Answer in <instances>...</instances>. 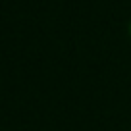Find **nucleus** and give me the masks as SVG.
<instances>
[{
  "label": "nucleus",
  "instance_id": "obj_1",
  "mask_svg": "<svg viewBox=\"0 0 131 131\" xmlns=\"http://www.w3.org/2000/svg\"><path fill=\"white\" fill-rule=\"evenodd\" d=\"M129 33H131V23H129Z\"/></svg>",
  "mask_w": 131,
  "mask_h": 131
}]
</instances>
